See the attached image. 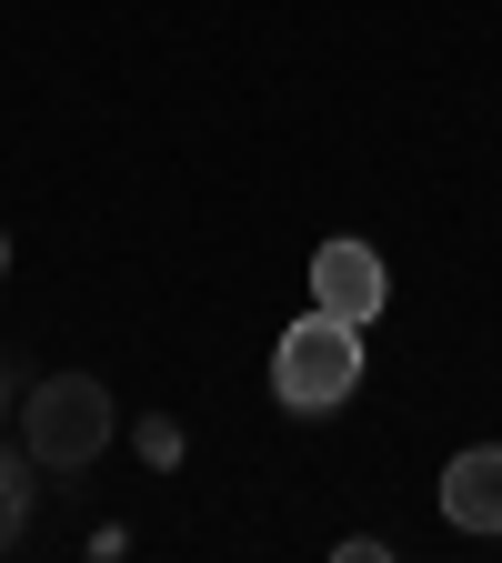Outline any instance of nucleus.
Segmentation results:
<instances>
[{"instance_id":"3","label":"nucleus","mask_w":502,"mask_h":563,"mask_svg":"<svg viewBox=\"0 0 502 563\" xmlns=\"http://www.w3.org/2000/svg\"><path fill=\"white\" fill-rule=\"evenodd\" d=\"M312 302H322V312H342V322H372V312L392 302L382 252H372V242H352V232H342V242H322V252H312Z\"/></svg>"},{"instance_id":"1","label":"nucleus","mask_w":502,"mask_h":563,"mask_svg":"<svg viewBox=\"0 0 502 563\" xmlns=\"http://www.w3.org/2000/svg\"><path fill=\"white\" fill-rule=\"evenodd\" d=\"M271 393H281V412H342L352 393H362V322H342V312L312 302L271 342Z\"/></svg>"},{"instance_id":"2","label":"nucleus","mask_w":502,"mask_h":563,"mask_svg":"<svg viewBox=\"0 0 502 563\" xmlns=\"http://www.w3.org/2000/svg\"><path fill=\"white\" fill-rule=\"evenodd\" d=\"M21 433H31V453H41L51 473H70V463H91V453L111 443V393H101L91 373H51V383L31 393V412H21Z\"/></svg>"},{"instance_id":"6","label":"nucleus","mask_w":502,"mask_h":563,"mask_svg":"<svg viewBox=\"0 0 502 563\" xmlns=\"http://www.w3.org/2000/svg\"><path fill=\"white\" fill-rule=\"evenodd\" d=\"M0 262H11V242H0Z\"/></svg>"},{"instance_id":"5","label":"nucleus","mask_w":502,"mask_h":563,"mask_svg":"<svg viewBox=\"0 0 502 563\" xmlns=\"http://www.w3.org/2000/svg\"><path fill=\"white\" fill-rule=\"evenodd\" d=\"M11 533H21V463L0 453V543H11Z\"/></svg>"},{"instance_id":"4","label":"nucleus","mask_w":502,"mask_h":563,"mask_svg":"<svg viewBox=\"0 0 502 563\" xmlns=\"http://www.w3.org/2000/svg\"><path fill=\"white\" fill-rule=\"evenodd\" d=\"M443 523L453 533H502V443H472L443 463Z\"/></svg>"}]
</instances>
